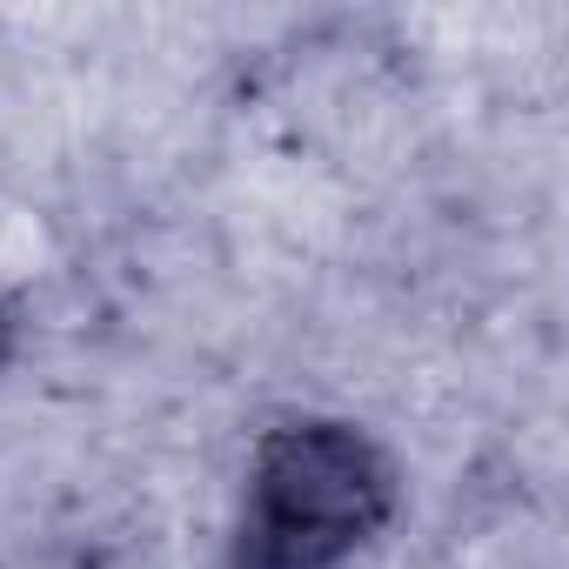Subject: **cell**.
I'll return each mask as SVG.
<instances>
[{
    "instance_id": "6da1fadb",
    "label": "cell",
    "mask_w": 569,
    "mask_h": 569,
    "mask_svg": "<svg viewBox=\"0 0 569 569\" xmlns=\"http://www.w3.org/2000/svg\"><path fill=\"white\" fill-rule=\"evenodd\" d=\"M402 509L396 456L342 416L261 429L234 516V569H342Z\"/></svg>"
},
{
    "instance_id": "7a4b0ae2",
    "label": "cell",
    "mask_w": 569,
    "mask_h": 569,
    "mask_svg": "<svg viewBox=\"0 0 569 569\" xmlns=\"http://www.w3.org/2000/svg\"><path fill=\"white\" fill-rule=\"evenodd\" d=\"M14 342H21V309L0 296V369H8V356H14Z\"/></svg>"
}]
</instances>
